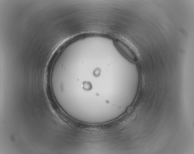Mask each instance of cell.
Here are the masks:
<instances>
[{
    "mask_svg": "<svg viewBox=\"0 0 194 154\" xmlns=\"http://www.w3.org/2000/svg\"><path fill=\"white\" fill-rule=\"evenodd\" d=\"M114 44L117 48L126 57L133 62L138 61V57L134 50L125 41L119 38H116Z\"/></svg>",
    "mask_w": 194,
    "mask_h": 154,
    "instance_id": "obj_1",
    "label": "cell"
}]
</instances>
